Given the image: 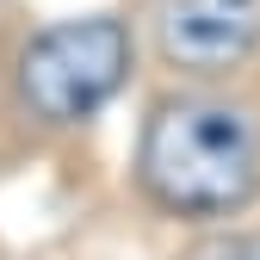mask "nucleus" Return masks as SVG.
Here are the masks:
<instances>
[{
	"label": "nucleus",
	"mask_w": 260,
	"mask_h": 260,
	"mask_svg": "<svg viewBox=\"0 0 260 260\" xmlns=\"http://www.w3.org/2000/svg\"><path fill=\"white\" fill-rule=\"evenodd\" d=\"M143 192L174 217H230L260 192V118L217 93L161 100L137 143Z\"/></svg>",
	"instance_id": "f257e3e1"
},
{
	"label": "nucleus",
	"mask_w": 260,
	"mask_h": 260,
	"mask_svg": "<svg viewBox=\"0 0 260 260\" xmlns=\"http://www.w3.org/2000/svg\"><path fill=\"white\" fill-rule=\"evenodd\" d=\"M124 75H130V31L124 19H106V13L44 25L19 50V100L50 130L87 124L124 87Z\"/></svg>",
	"instance_id": "f03ea898"
},
{
	"label": "nucleus",
	"mask_w": 260,
	"mask_h": 260,
	"mask_svg": "<svg viewBox=\"0 0 260 260\" xmlns=\"http://www.w3.org/2000/svg\"><path fill=\"white\" fill-rule=\"evenodd\" d=\"M155 50L180 75H236L260 50V0H155Z\"/></svg>",
	"instance_id": "7ed1b4c3"
},
{
	"label": "nucleus",
	"mask_w": 260,
	"mask_h": 260,
	"mask_svg": "<svg viewBox=\"0 0 260 260\" xmlns=\"http://www.w3.org/2000/svg\"><path fill=\"white\" fill-rule=\"evenodd\" d=\"M192 260H260V236H254V230H230V236H211L205 248H192Z\"/></svg>",
	"instance_id": "20e7f679"
}]
</instances>
